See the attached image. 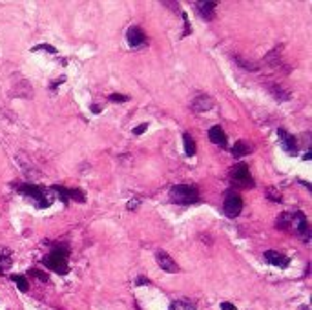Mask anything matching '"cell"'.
<instances>
[{
  "label": "cell",
  "mask_w": 312,
  "mask_h": 310,
  "mask_svg": "<svg viewBox=\"0 0 312 310\" xmlns=\"http://www.w3.org/2000/svg\"><path fill=\"white\" fill-rule=\"evenodd\" d=\"M68 255H70V248L64 245H57L50 254H46L42 257V264L46 268L53 270V272L60 274V276H66L70 272L68 266Z\"/></svg>",
  "instance_id": "obj_1"
},
{
  "label": "cell",
  "mask_w": 312,
  "mask_h": 310,
  "mask_svg": "<svg viewBox=\"0 0 312 310\" xmlns=\"http://www.w3.org/2000/svg\"><path fill=\"white\" fill-rule=\"evenodd\" d=\"M17 188L18 193H22L29 203L37 206V208H48L53 203L51 199V191L46 188L39 186V184H18Z\"/></svg>",
  "instance_id": "obj_2"
},
{
  "label": "cell",
  "mask_w": 312,
  "mask_h": 310,
  "mask_svg": "<svg viewBox=\"0 0 312 310\" xmlns=\"http://www.w3.org/2000/svg\"><path fill=\"white\" fill-rule=\"evenodd\" d=\"M170 201L176 205H195L199 201V190L194 184H176L170 190Z\"/></svg>",
  "instance_id": "obj_3"
},
{
  "label": "cell",
  "mask_w": 312,
  "mask_h": 310,
  "mask_svg": "<svg viewBox=\"0 0 312 310\" xmlns=\"http://www.w3.org/2000/svg\"><path fill=\"white\" fill-rule=\"evenodd\" d=\"M230 179L234 184H239V186L245 188H252L254 186V179L250 175L249 166L245 163H237L230 168Z\"/></svg>",
  "instance_id": "obj_4"
},
{
  "label": "cell",
  "mask_w": 312,
  "mask_h": 310,
  "mask_svg": "<svg viewBox=\"0 0 312 310\" xmlns=\"http://www.w3.org/2000/svg\"><path fill=\"white\" fill-rule=\"evenodd\" d=\"M241 210H243V199L241 196L234 193V191H228L225 197V205H223V212L228 219H234L241 214Z\"/></svg>",
  "instance_id": "obj_5"
},
{
  "label": "cell",
  "mask_w": 312,
  "mask_h": 310,
  "mask_svg": "<svg viewBox=\"0 0 312 310\" xmlns=\"http://www.w3.org/2000/svg\"><path fill=\"white\" fill-rule=\"evenodd\" d=\"M278 135H280V142H281V148L287 151L289 155H298L299 151V142L298 139H296L294 135H290L287 130H283V128H280L278 130Z\"/></svg>",
  "instance_id": "obj_6"
},
{
  "label": "cell",
  "mask_w": 312,
  "mask_h": 310,
  "mask_svg": "<svg viewBox=\"0 0 312 310\" xmlns=\"http://www.w3.org/2000/svg\"><path fill=\"white\" fill-rule=\"evenodd\" d=\"M292 221H294V228H296V232H298V236L303 237L305 243L310 241V228H308V221H307V217H305L303 212H296V214L292 215Z\"/></svg>",
  "instance_id": "obj_7"
},
{
  "label": "cell",
  "mask_w": 312,
  "mask_h": 310,
  "mask_svg": "<svg viewBox=\"0 0 312 310\" xmlns=\"http://www.w3.org/2000/svg\"><path fill=\"white\" fill-rule=\"evenodd\" d=\"M155 261H157V264L164 270V272H170V274H177V272H179V266H177V263L172 259V257H170V254H166V252L159 250L157 254H155Z\"/></svg>",
  "instance_id": "obj_8"
},
{
  "label": "cell",
  "mask_w": 312,
  "mask_h": 310,
  "mask_svg": "<svg viewBox=\"0 0 312 310\" xmlns=\"http://www.w3.org/2000/svg\"><path fill=\"white\" fill-rule=\"evenodd\" d=\"M53 191H57L60 197L62 203H68L70 199L77 201V203H84V191L82 190H68V188H62V186H53Z\"/></svg>",
  "instance_id": "obj_9"
},
{
  "label": "cell",
  "mask_w": 312,
  "mask_h": 310,
  "mask_svg": "<svg viewBox=\"0 0 312 310\" xmlns=\"http://www.w3.org/2000/svg\"><path fill=\"white\" fill-rule=\"evenodd\" d=\"M126 38H128V44H130L131 48H141V46H145V42H146L145 31L137 26H131L130 29H128Z\"/></svg>",
  "instance_id": "obj_10"
},
{
  "label": "cell",
  "mask_w": 312,
  "mask_h": 310,
  "mask_svg": "<svg viewBox=\"0 0 312 310\" xmlns=\"http://www.w3.org/2000/svg\"><path fill=\"white\" fill-rule=\"evenodd\" d=\"M263 257H265V261H267L268 264H274V266H280V268H285L290 263V259L285 254H280V252H276V250H267Z\"/></svg>",
  "instance_id": "obj_11"
},
{
  "label": "cell",
  "mask_w": 312,
  "mask_h": 310,
  "mask_svg": "<svg viewBox=\"0 0 312 310\" xmlns=\"http://www.w3.org/2000/svg\"><path fill=\"white\" fill-rule=\"evenodd\" d=\"M194 8L197 9V13H199L204 20H214V17H216V2H208V0H204V2H195Z\"/></svg>",
  "instance_id": "obj_12"
},
{
  "label": "cell",
  "mask_w": 312,
  "mask_h": 310,
  "mask_svg": "<svg viewBox=\"0 0 312 310\" xmlns=\"http://www.w3.org/2000/svg\"><path fill=\"white\" fill-rule=\"evenodd\" d=\"M214 99L212 97H208V95H199V97H195L194 102H192V109L194 111H197V113H203V111H208L210 108H214Z\"/></svg>",
  "instance_id": "obj_13"
},
{
  "label": "cell",
  "mask_w": 312,
  "mask_h": 310,
  "mask_svg": "<svg viewBox=\"0 0 312 310\" xmlns=\"http://www.w3.org/2000/svg\"><path fill=\"white\" fill-rule=\"evenodd\" d=\"M208 139H210V142H214L216 146H221V148L226 146V135H225V132H223L221 126L210 128V130H208Z\"/></svg>",
  "instance_id": "obj_14"
},
{
  "label": "cell",
  "mask_w": 312,
  "mask_h": 310,
  "mask_svg": "<svg viewBox=\"0 0 312 310\" xmlns=\"http://www.w3.org/2000/svg\"><path fill=\"white\" fill-rule=\"evenodd\" d=\"M250 151H252V148H250L249 142H245V141H237L232 146V155H234L235 159H241L245 155H249Z\"/></svg>",
  "instance_id": "obj_15"
},
{
  "label": "cell",
  "mask_w": 312,
  "mask_h": 310,
  "mask_svg": "<svg viewBox=\"0 0 312 310\" xmlns=\"http://www.w3.org/2000/svg\"><path fill=\"white\" fill-rule=\"evenodd\" d=\"M195 308H197V305L192 299H186V297L172 301V305H170V310H195Z\"/></svg>",
  "instance_id": "obj_16"
},
{
  "label": "cell",
  "mask_w": 312,
  "mask_h": 310,
  "mask_svg": "<svg viewBox=\"0 0 312 310\" xmlns=\"http://www.w3.org/2000/svg\"><path fill=\"white\" fill-rule=\"evenodd\" d=\"M268 90H270V93L276 97L278 100H289L290 99V91L285 90V88L281 86V84H270V86H268Z\"/></svg>",
  "instance_id": "obj_17"
},
{
  "label": "cell",
  "mask_w": 312,
  "mask_h": 310,
  "mask_svg": "<svg viewBox=\"0 0 312 310\" xmlns=\"http://www.w3.org/2000/svg\"><path fill=\"white\" fill-rule=\"evenodd\" d=\"M183 144H185V153L188 157L195 155V141L190 133H183Z\"/></svg>",
  "instance_id": "obj_18"
},
{
  "label": "cell",
  "mask_w": 312,
  "mask_h": 310,
  "mask_svg": "<svg viewBox=\"0 0 312 310\" xmlns=\"http://www.w3.org/2000/svg\"><path fill=\"white\" fill-rule=\"evenodd\" d=\"M283 50V46H276L274 50L270 51V53L265 57V62H268V66H280V57H281V53L280 51Z\"/></svg>",
  "instance_id": "obj_19"
},
{
  "label": "cell",
  "mask_w": 312,
  "mask_h": 310,
  "mask_svg": "<svg viewBox=\"0 0 312 310\" xmlns=\"http://www.w3.org/2000/svg\"><path fill=\"white\" fill-rule=\"evenodd\" d=\"M11 268V257H9V250H0V274Z\"/></svg>",
  "instance_id": "obj_20"
},
{
  "label": "cell",
  "mask_w": 312,
  "mask_h": 310,
  "mask_svg": "<svg viewBox=\"0 0 312 310\" xmlns=\"http://www.w3.org/2000/svg\"><path fill=\"white\" fill-rule=\"evenodd\" d=\"M11 279L15 281V285H17V288H18L20 292H27V290H29L27 279L24 278V276H17V274H13V276H11Z\"/></svg>",
  "instance_id": "obj_21"
},
{
  "label": "cell",
  "mask_w": 312,
  "mask_h": 310,
  "mask_svg": "<svg viewBox=\"0 0 312 310\" xmlns=\"http://www.w3.org/2000/svg\"><path fill=\"white\" fill-rule=\"evenodd\" d=\"M235 62L239 64V66H241L243 69H247V71H256V69H258V64H256V62H250V60L243 59V57H235Z\"/></svg>",
  "instance_id": "obj_22"
},
{
  "label": "cell",
  "mask_w": 312,
  "mask_h": 310,
  "mask_svg": "<svg viewBox=\"0 0 312 310\" xmlns=\"http://www.w3.org/2000/svg\"><path fill=\"white\" fill-rule=\"evenodd\" d=\"M290 221H292V215H290V214H283L280 219H278L276 226L280 228V230H283V228H287V226H289V224H290Z\"/></svg>",
  "instance_id": "obj_23"
},
{
  "label": "cell",
  "mask_w": 312,
  "mask_h": 310,
  "mask_svg": "<svg viewBox=\"0 0 312 310\" xmlns=\"http://www.w3.org/2000/svg\"><path fill=\"white\" fill-rule=\"evenodd\" d=\"M31 51L33 53H37V51H48V53H51V55L57 53V50H55L53 46H50V44H39V46H35Z\"/></svg>",
  "instance_id": "obj_24"
},
{
  "label": "cell",
  "mask_w": 312,
  "mask_h": 310,
  "mask_svg": "<svg viewBox=\"0 0 312 310\" xmlns=\"http://www.w3.org/2000/svg\"><path fill=\"white\" fill-rule=\"evenodd\" d=\"M29 276H33V278H37L39 281H42V283L48 281V276H46L44 272H41L39 268H31V270H29Z\"/></svg>",
  "instance_id": "obj_25"
},
{
  "label": "cell",
  "mask_w": 312,
  "mask_h": 310,
  "mask_svg": "<svg viewBox=\"0 0 312 310\" xmlns=\"http://www.w3.org/2000/svg\"><path fill=\"white\" fill-rule=\"evenodd\" d=\"M108 99L112 100V102H128V100H130V97L122 95V93H112Z\"/></svg>",
  "instance_id": "obj_26"
},
{
  "label": "cell",
  "mask_w": 312,
  "mask_h": 310,
  "mask_svg": "<svg viewBox=\"0 0 312 310\" xmlns=\"http://www.w3.org/2000/svg\"><path fill=\"white\" fill-rule=\"evenodd\" d=\"M267 197L270 201H274V203H281V196L278 193L276 190H274V188H268V190H267Z\"/></svg>",
  "instance_id": "obj_27"
},
{
  "label": "cell",
  "mask_w": 312,
  "mask_h": 310,
  "mask_svg": "<svg viewBox=\"0 0 312 310\" xmlns=\"http://www.w3.org/2000/svg\"><path fill=\"white\" fill-rule=\"evenodd\" d=\"M139 205H141V199H137V197H133V199H130V201H128L126 208L130 210V212H131V210H135V208H137V206H139Z\"/></svg>",
  "instance_id": "obj_28"
},
{
  "label": "cell",
  "mask_w": 312,
  "mask_h": 310,
  "mask_svg": "<svg viewBox=\"0 0 312 310\" xmlns=\"http://www.w3.org/2000/svg\"><path fill=\"white\" fill-rule=\"evenodd\" d=\"M145 285H150V279L145 278V276H139L135 279V287H145Z\"/></svg>",
  "instance_id": "obj_29"
},
{
  "label": "cell",
  "mask_w": 312,
  "mask_h": 310,
  "mask_svg": "<svg viewBox=\"0 0 312 310\" xmlns=\"http://www.w3.org/2000/svg\"><path fill=\"white\" fill-rule=\"evenodd\" d=\"M146 128H148V124H146V123L139 124L137 128H133V135H141V133H145V132H146Z\"/></svg>",
  "instance_id": "obj_30"
},
{
  "label": "cell",
  "mask_w": 312,
  "mask_h": 310,
  "mask_svg": "<svg viewBox=\"0 0 312 310\" xmlns=\"http://www.w3.org/2000/svg\"><path fill=\"white\" fill-rule=\"evenodd\" d=\"M163 4L166 6V8H172L176 13H181V11H179V4H177V2H163Z\"/></svg>",
  "instance_id": "obj_31"
},
{
  "label": "cell",
  "mask_w": 312,
  "mask_h": 310,
  "mask_svg": "<svg viewBox=\"0 0 312 310\" xmlns=\"http://www.w3.org/2000/svg\"><path fill=\"white\" fill-rule=\"evenodd\" d=\"M62 82H66V77H60V79H57V81H55L53 84H51V86H50V90H51V91H55V88H57V86H60Z\"/></svg>",
  "instance_id": "obj_32"
},
{
  "label": "cell",
  "mask_w": 312,
  "mask_h": 310,
  "mask_svg": "<svg viewBox=\"0 0 312 310\" xmlns=\"http://www.w3.org/2000/svg\"><path fill=\"white\" fill-rule=\"evenodd\" d=\"M221 310H237L232 303H221Z\"/></svg>",
  "instance_id": "obj_33"
},
{
  "label": "cell",
  "mask_w": 312,
  "mask_h": 310,
  "mask_svg": "<svg viewBox=\"0 0 312 310\" xmlns=\"http://www.w3.org/2000/svg\"><path fill=\"white\" fill-rule=\"evenodd\" d=\"M91 111H93V113H100V106L91 104Z\"/></svg>",
  "instance_id": "obj_34"
},
{
  "label": "cell",
  "mask_w": 312,
  "mask_h": 310,
  "mask_svg": "<svg viewBox=\"0 0 312 310\" xmlns=\"http://www.w3.org/2000/svg\"><path fill=\"white\" fill-rule=\"evenodd\" d=\"M310 155H312V153H310V150H307V153H305V159L308 161V159H310Z\"/></svg>",
  "instance_id": "obj_35"
},
{
  "label": "cell",
  "mask_w": 312,
  "mask_h": 310,
  "mask_svg": "<svg viewBox=\"0 0 312 310\" xmlns=\"http://www.w3.org/2000/svg\"><path fill=\"white\" fill-rule=\"evenodd\" d=\"M299 310H308V306H307V305H303V306H299Z\"/></svg>",
  "instance_id": "obj_36"
}]
</instances>
